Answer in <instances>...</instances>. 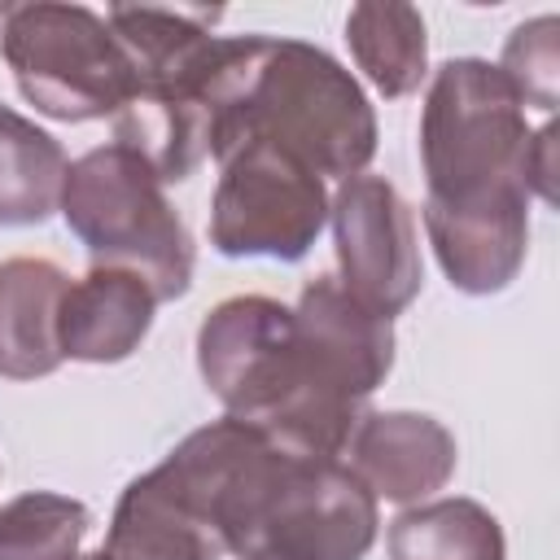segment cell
I'll use <instances>...</instances> for the list:
<instances>
[{
	"label": "cell",
	"instance_id": "obj_1",
	"mask_svg": "<svg viewBox=\"0 0 560 560\" xmlns=\"http://www.w3.org/2000/svg\"><path fill=\"white\" fill-rule=\"evenodd\" d=\"M271 140L315 175H363L376 153V114L354 74L315 44L236 35L210 96V158Z\"/></svg>",
	"mask_w": 560,
	"mask_h": 560
},
{
	"label": "cell",
	"instance_id": "obj_2",
	"mask_svg": "<svg viewBox=\"0 0 560 560\" xmlns=\"http://www.w3.org/2000/svg\"><path fill=\"white\" fill-rule=\"evenodd\" d=\"M197 368L228 416L267 429L276 442L341 459L359 402L332 398L306 368L293 311L262 293L223 298L197 328Z\"/></svg>",
	"mask_w": 560,
	"mask_h": 560
},
{
	"label": "cell",
	"instance_id": "obj_3",
	"mask_svg": "<svg viewBox=\"0 0 560 560\" xmlns=\"http://www.w3.org/2000/svg\"><path fill=\"white\" fill-rule=\"evenodd\" d=\"M214 18L144 4H114L105 13L136 66V96L114 118L118 144L136 149L162 184L188 179L210 153V92L223 61V39L210 35Z\"/></svg>",
	"mask_w": 560,
	"mask_h": 560
},
{
	"label": "cell",
	"instance_id": "obj_4",
	"mask_svg": "<svg viewBox=\"0 0 560 560\" xmlns=\"http://www.w3.org/2000/svg\"><path fill=\"white\" fill-rule=\"evenodd\" d=\"M61 214L88 245L96 267L144 276L158 302H171L192 280V236L171 210L158 171L127 144H101L70 162Z\"/></svg>",
	"mask_w": 560,
	"mask_h": 560
},
{
	"label": "cell",
	"instance_id": "obj_5",
	"mask_svg": "<svg viewBox=\"0 0 560 560\" xmlns=\"http://www.w3.org/2000/svg\"><path fill=\"white\" fill-rule=\"evenodd\" d=\"M525 101L499 66L455 57L438 66L420 114L424 201H468L499 184H525Z\"/></svg>",
	"mask_w": 560,
	"mask_h": 560
},
{
	"label": "cell",
	"instance_id": "obj_6",
	"mask_svg": "<svg viewBox=\"0 0 560 560\" xmlns=\"http://www.w3.org/2000/svg\"><path fill=\"white\" fill-rule=\"evenodd\" d=\"M0 52L22 96L61 122L118 118L136 96V66L109 22L83 4H18L4 13Z\"/></svg>",
	"mask_w": 560,
	"mask_h": 560
},
{
	"label": "cell",
	"instance_id": "obj_7",
	"mask_svg": "<svg viewBox=\"0 0 560 560\" xmlns=\"http://www.w3.org/2000/svg\"><path fill=\"white\" fill-rule=\"evenodd\" d=\"M328 219L324 175L271 140H245L223 158L210 201V245L228 258H302Z\"/></svg>",
	"mask_w": 560,
	"mask_h": 560
},
{
	"label": "cell",
	"instance_id": "obj_8",
	"mask_svg": "<svg viewBox=\"0 0 560 560\" xmlns=\"http://www.w3.org/2000/svg\"><path fill=\"white\" fill-rule=\"evenodd\" d=\"M341 289L368 311L394 319L420 293L416 214L385 175H350L328 201Z\"/></svg>",
	"mask_w": 560,
	"mask_h": 560
},
{
	"label": "cell",
	"instance_id": "obj_9",
	"mask_svg": "<svg viewBox=\"0 0 560 560\" xmlns=\"http://www.w3.org/2000/svg\"><path fill=\"white\" fill-rule=\"evenodd\" d=\"M376 494L350 464L293 455L254 551L280 560H363L376 542Z\"/></svg>",
	"mask_w": 560,
	"mask_h": 560
},
{
	"label": "cell",
	"instance_id": "obj_10",
	"mask_svg": "<svg viewBox=\"0 0 560 560\" xmlns=\"http://www.w3.org/2000/svg\"><path fill=\"white\" fill-rule=\"evenodd\" d=\"M298 346L311 376L346 402H359L394 368V319L354 302L332 276H315L293 306Z\"/></svg>",
	"mask_w": 560,
	"mask_h": 560
},
{
	"label": "cell",
	"instance_id": "obj_11",
	"mask_svg": "<svg viewBox=\"0 0 560 560\" xmlns=\"http://www.w3.org/2000/svg\"><path fill=\"white\" fill-rule=\"evenodd\" d=\"M424 228L455 289L499 293L529 249V188L499 184L468 201H424Z\"/></svg>",
	"mask_w": 560,
	"mask_h": 560
},
{
	"label": "cell",
	"instance_id": "obj_12",
	"mask_svg": "<svg viewBox=\"0 0 560 560\" xmlns=\"http://www.w3.org/2000/svg\"><path fill=\"white\" fill-rule=\"evenodd\" d=\"M346 451L354 477L389 503H420L455 472V438L424 411H363Z\"/></svg>",
	"mask_w": 560,
	"mask_h": 560
},
{
	"label": "cell",
	"instance_id": "obj_13",
	"mask_svg": "<svg viewBox=\"0 0 560 560\" xmlns=\"http://www.w3.org/2000/svg\"><path fill=\"white\" fill-rule=\"evenodd\" d=\"M153 289L127 267H96L83 280H70L57 311L61 359L79 363H118L127 359L153 324Z\"/></svg>",
	"mask_w": 560,
	"mask_h": 560
},
{
	"label": "cell",
	"instance_id": "obj_14",
	"mask_svg": "<svg viewBox=\"0 0 560 560\" xmlns=\"http://www.w3.org/2000/svg\"><path fill=\"white\" fill-rule=\"evenodd\" d=\"M66 284V271L48 258L0 262V376L35 381L61 368L57 311Z\"/></svg>",
	"mask_w": 560,
	"mask_h": 560
},
{
	"label": "cell",
	"instance_id": "obj_15",
	"mask_svg": "<svg viewBox=\"0 0 560 560\" xmlns=\"http://www.w3.org/2000/svg\"><path fill=\"white\" fill-rule=\"evenodd\" d=\"M105 556L109 560H219L223 547L179 503L162 468H149L122 490L109 521Z\"/></svg>",
	"mask_w": 560,
	"mask_h": 560
},
{
	"label": "cell",
	"instance_id": "obj_16",
	"mask_svg": "<svg viewBox=\"0 0 560 560\" xmlns=\"http://www.w3.org/2000/svg\"><path fill=\"white\" fill-rule=\"evenodd\" d=\"M66 149L18 109L0 105V223L31 228L61 206Z\"/></svg>",
	"mask_w": 560,
	"mask_h": 560
},
{
	"label": "cell",
	"instance_id": "obj_17",
	"mask_svg": "<svg viewBox=\"0 0 560 560\" xmlns=\"http://www.w3.org/2000/svg\"><path fill=\"white\" fill-rule=\"evenodd\" d=\"M389 560H508V542L481 503L429 499L389 521Z\"/></svg>",
	"mask_w": 560,
	"mask_h": 560
},
{
	"label": "cell",
	"instance_id": "obj_18",
	"mask_svg": "<svg viewBox=\"0 0 560 560\" xmlns=\"http://www.w3.org/2000/svg\"><path fill=\"white\" fill-rule=\"evenodd\" d=\"M346 44L359 70L381 96H407L429 66L424 18L411 4H354L346 18Z\"/></svg>",
	"mask_w": 560,
	"mask_h": 560
},
{
	"label": "cell",
	"instance_id": "obj_19",
	"mask_svg": "<svg viewBox=\"0 0 560 560\" xmlns=\"http://www.w3.org/2000/svg\"><path fill=\"white\" fill-rule=\"evenodd\" d=\"M88 508L70 494L31 490L0 508V560H74Z\"/></svg>",
	"mask_w": 560,
	"mask_h": 560
},
{
	"label": "cell",
	"instance_id": "obj_20",
	"mask_svg": "<svg viewBox=\"0 0 560 560\" xmlns=\"http://www.w3.org/2000/svg\"><path fill=\"white\" fill-rule=\"evenodd\" d=\"M499 70L525 105H538L551 114L560 96V18L542 13L534 22H521L503 44Z\"/></svg>",
	"mask_w": 560,
	"mask_h": 560
},
{
	"label": "cell",
	"instance_id": "obj_21",
	"mask_svg": "<svg viewBox=\"0 0 560 560\" xmlns=\"http://www.w3.org/2000/svg\"><path fill=\"white\" fill-rule=\"evenodd\" d=\"M525 188L529 197L556 201V122L547 118L538 131H529V149H525Z\"/></svg>",
	"mask_w": 560,
	"mask_h": 560
},
{
	"label": "cell",
	"instance_id": "obj_22",
	"mask_svg": "<svg viewBox=\"0 0 560 560\" xmlns=\"http://www.w3.org/2000/svg\"><path fill=\"white\" fill-rule=\"evenodd\" d=\"M241 560H280V556H267V551H254V556H241Z\"/></svg>",
	"mask_w": 560,
	"mask_h": 560
},
{
	"label": "cell",
	"instance_id": "obj_23",
	"mask_svg": "<svg viewBox=\"0 0 560 560\" xmlns=\"http://www.w3.org/2000/svg\"><path fill=\"white\" fill-rule=\"evenodd\" d=\"M74 560H109L105 551H92V556H74Z\"/></svg>",
	"mask_w": 560,
	"mask_h": 560
},
{
	"label": "cell",
	"instance_id": "obj_24",
	"mask_svg": "<svg viewBox=\"0 0 560 560\" xmlns=\"http://www.w3.org/2000/svg\"><path fill=\"white\" fill-rule=\"evenodd\" d=\"M4 13H9V9H0V18H4Z\"/></svg>",
	"mask_w": 560,
	"mask_h": 560
}]
</instances>
